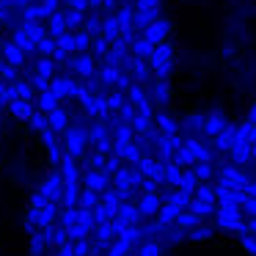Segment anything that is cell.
<instances>
[{"label":"cell","instance_id":"obj_1","mask_svg":"<svg viewBox=\"0 0 256 256\" xmlns=\"http://www.w3.org/2000/svg\"><path fill=\"white\" fill-rule=\"evenodd\" d=\"M86 138H88V130H83V127L66 130V138H64V144H66V154L78 157L80 152L86 149Z\"/></svg>","mask_w":256,"mask_h":256},{"label":"cell","instance_id":"obj_2","mask_svg":"<svg viewBox=\"0 0 256 256\" xmlns=\"http://www.w3.org/2000/svg\"><path fill=\"white\" fill-rule=\"evenodd\" d=\"M108 182H110V174H105V171H88L86 174V184H88L91 190H96V193H105Z\"/></svg>","mask_w":256,"mask_h":256},{"label":"cell","instance_id":"obj_3","mask_svg":"<svg viewBox=\"0 0 256 256\" xmlns=\"http://www.w3.org/2000/svg\"><path fill=\"white\" fill-rule=\"evenodd\" d=\"M168 61H171V50L166 44H157L154 52H152V64H154V69H160V74H166Z\"/></svg>","mask_w":256,"mask_h":256},{"label":"cell","instance_id":"obj_4","mask_svg":"<svg viewBox=\"0 0 256 256\" xmlns=\"http://www.w3.org/2000/svg\"><path fill=\"white\" fill-rule=\"evenodd\" d=\"M223 182H226V188H245L248 184V176H245L242 171H237V168H223Z\"/></svg>","mask_w":256,"mask_h":256},{"label":"cell","instance_id":"obj_5","mask_svg":"<svg viewBox=\"0 0 256 256\" xmlns=\"http://www.w3.org/2000/svg\"><path fill=\"white\" fill-rule=\"evenodd\" d=\"M166 34H168V25L162 22V20H154V22L146 25V39H149L152 44H160Z\"/></svg>","mask_w":256,"mask_h":256},{"label":"cell","instance_id":"obj_6","mask_svg":"<svg viewBox=\"0 0 256 256\" xmlns=\"http://www.w3.org/2000/svg\"><path fill=\"white\" fill-rule=\"evenodd\" d=\"M61 100H64V96L58 94V91L52 88V86H50V88H44V91H42V96H39V108H42V110H47V113H50L52 108H58V102H61Z\"/></svg>","mask_w":256,"mask_h":256},{"label":"cell","instance_id":"obj_7","mask_svg":"<svg viewBox=\"0 0 256 256\" xmlns=\"http://www.w3.org/2000/svg\"><path fill=\"white\" fill-rule=\"evenodd\" d=\"M138 210H140V215H154V212H160V198H157L154 193L144 196L140 204H138Z\"/></svg>","mask_w":256,"mask_h":256},{"label":"cell","instance_id":"obj_8","mask_svg":"<svg viewBox=\"0 0 256 256\" xmlns=\"http://www.w3.org/2000/svg\"><path fill=\"white\" fill-rule=\"evenodd\" d=\"M22 56H25V50L17 44V42H12V44L3 47V58H6L8 64H14V66H17V64H22Z\"/></svg>","mask_w":256,"mask_h":256},{"label":"cell","instance_id":"obj_9","mask_svg":"<svg viewBox=\"0 0 256 256\" xmlns=\"http://www.w3.org/2000/svg\"><path fill=\"white\" fill-rule=\"evenodd\" d=\"M47 124H50L52 130H66V110L52 108V110L47 113Z\"/></svg>","mask_w":256,"mask_h":256},{"label":"cell","instance_id":"obj_10","mask_svg":"<svg viewBox=\"0 0 256 256\" xmlns=\"http://www.w3.org/2000/svg\"><path fill=\"white\" fill-rule=\"evenodd\" d=\"M66 28H69L66 17H61V14H52V17H50V36H52V39L64 36V34H66Z\"/></svg>","mask_w":256,"mask_h":256},{"label":"cell","instance_id":"obj_11","mask_svg":"<svg viewBox=\"0 0 256 256\" xmlns=\"http://www.w3.org/2000/svg\"><path fill=\"white\" fill-rule=\"evenodd\" d=\"M212 210H215V201L190 198V212H196V215H212Z\"/></svg>","mask_w":256,"mask_h":256},{"label":"cell","instance_id":"obj_12","mask_svg":"<svg viewBox=\"0 0 256 256\" xmlns=\"http://www.w3.org/2000/svg\"><path fill=\"white\" fill-rule=\"evenodd\" d=\"M74 72H80L83 74V78H91V74H94V61H91L88 56H80V58H74Z\"/></svg>","mask_w":256,"mask_h":256},{"label":"cell","instance_id":"obj_13","mask_svg":"<svg viewBox=\"0 0 256 256\" xmlns=\"http://www.w3.org/2000/svg\"><path fill=\"white\" fill-rule=\"evenodd\" d=\"M132 50H135V58H152L154 44L149 39H140V42H132Z\"/></svg>","mask_w":256,"mask_h":256},{"label":"cell","instance_id":"obj_14","mask_svg":"<svg viewBox=\"0 0 256 256\" xmlns=\"http://www.w3.org/2000/svg\"><path fill=\"white\" fill-rule=\"evenodd\" d=\"M118 218H122L124 223H135L140 218V210L138 206H130V204H122L118 206Z\"/></svg>","mask_w":256,"mask_h":256},{"label":"cell","instance_id":"obj_15","mask_svg":"<svg viewBox=\"0 0 256 256\" xmlns=\"http://www.w3.org/2000/svg\"><path fill=\"white\" fill-rule=\"evenodd\" d=\"M184 149H188V152H190V154H193L198 162H201V160H210V152H206L204 146H198L196 140H184Z\"/></svg>","mask_w":256,"mask_h":256},{"label":"cell","instance_id":"obj_16","mask_svg":"<svg viewBox=\"0 0 256 256\" xmlns=\"http://www.w3.org/2000/svg\"><path fill=\"white\" fill-rule=\"evenodd\" d=\"M130 100H132L135 105L140 108V110H149V102H146V94H144V88H138V86H132V88H130Z\"/></svg>","mask_w":256,"mask_h":256},{"label":"cell","instance_id":"obj_17","mask_svg":"<svg viewBox=\"0 0 256 256\" xmlns=\"http://www.w3.org/2000/svg\"><path fill=\"white\" fill-rule=\"evenodd\" d=\"M149 127V110H140L138 116H132V130L135 132H144Z\"/></svg>","mask_w":256,"mask_h":256},{"label":"cell","instance_id":"obj_18","mask_svg":"<svg viewBox=\"0 0 256 256\" xmlns=\"http://www.w3.org/2000/svg\"><path fill=\"white\" fill-rule=\"evenodd\" d=\"M223 127H226V122H223V118H218V116H212V118H206V122H204V130L210 135H218Z\"/></svg>","mask_w":256,"mask_h":256},{"label":"cell","instance_id":"obj_19","mask_svg":"<svg viewBox=\"0 0 256 256\" xmlns=\"http://www.w3.org/2000/svg\"><path fill=\"white\" fill-rule=\"evenodd\" d=\"M127 250H130V242L122 237L118 242H113V248L108 250V256H127Z\"/></svg>","mask_w":256,"mask_h":256},{"label":"cell","instance_id":"obj_20","mask_svg":"<svg viewBox=\"0 0 256 256\" xmlns=\"http://www.w3.org/2000/svg\"><path fill=\"white\" fill-rule=\"evenodd\" d=\"M66 25H69V28H78V25H83V8H72V12L66 14Z\"/></svg>","mask_w":256,"mask_h":256},{"label":"cell","instance_id":"obj_21","mask_svg":"<svg viewBox=\"0 0 256 256\" xmlns=\"http://www.w3.org/2000/svg\"><path fill=\"white\" fill-rule=\"evenodd\" d=\"M176 223L184 228H193V226H198V215H196V212H190V215H176Z\"/></svg>","mask_w":256,"mask_h":256},{"label":"cell","instance_id":"obj_22","mask_svg":"<svg viewBox=\"0 0 256 256\" xmlns=\"http://www.w3.org/2000/svg\"><path fill=\"white\" fill-rule=\"evenodd\" d=\"M196 176H198V179H210V176H212L210 160H201V166H196Z\"/></svg>","mask_w":256,"mask_h":256},{"label":"cell","instance_id":"obj_23","mask_svg":"<svg viewBox=\"0 0 256 256\" xmlns=\"http://www.w3.org/2000/svg\"><path fill=\"white\" fill-rule=\"evenodd\" d=\"M80 201H83V204H80V206H88V210H94V206H96V190H86V193H83V198H80Z\"/></svg>","mask_w":256,"mask_h":256},{"label":"cell","instance_id":"obj_24","mask_svg":"<svg viewBox=\"0 0 256 256\" xmlns=\"http://www.w3.org/2000/svg\"><path fill=\"white\" fill-rule=\"evenodd\" d=\"M14 94H17L20 100H34V91H30V86H25V83L14 86Z\"/></svg>","mask_w":256,"mask_h":256},{"label":"cell","instance_id":"obj_25","mask_svg":"<svg viewBox=\"0 0 256 256\" xmlns=\"http://www.w3.org/2000/svg\"><path fill=\"white\" fill-rule=\"evenodd\" d=\"M12 110L20 113V116H34V113H30V108L25 105V102H20V100H12Z\"/></svg>","mask_w":256,"mask_h":256},{"label":"cell","instance_id":"obj_26","mask_svg":"<svg viewBox=\"0 0 256 256\" xmlns=\"http://www.w3.org/2000/svg\"><path fill=\"white\" fill-rule=\"evenodd\" d=\"M160 254V245L157 242H144L140 245V256H157Z\"/></svg>","mask_w":256,"mask_h":256},{"label":"cell","instance_id":"obj_27","mask_svg":"<svg viewBox=\"0 0 256 256\" xmlns=\"http://www.w3.org/2000/svg\"><path fill=\"white\" fill-rule=\"evenodd\" d=\"M39 74L52 78V61H39Z\"/></svg>","mask_w":256,"mask_h":256},{"label":"cell","instance_id":"obj_28","mask_svg":"<svg viewBox=\"0 0 256 256\" xmlns=\"http://www.w3.org/2000/svg\"><path fill=\"white\" fill-rule=\"evenodd\" d=\"M108 108H124V96H122V94L108 96Z\"/></svg>","mask_w":256,"mask_h":256},{"label":"cell","instance_id":"obj_29","mask_svg":"<svg viewBox=\"0 0 256 256\" xmlns=\"http://www.w3.org/2000/svg\"><path fill=\"white\" fill-rule=\"evenodd\" d=\"M88 47V34H78V50H86Z\"/></svg>","mask_w":256,"mask_h":256},{"label":"cell","instance_id":"obj_30","mask_svg":"<svg viewBox=\"0 0 256 256\" xmlns=\"http://www.w3.org/2000/svg\"><path fill=\"white\" fill-rule=\"evenodd\" d=\"M157 0H138V8H154Z\"/></svg>","mask_w":256,"mask_h":256},{"label":"cell","instance_id":"obj_31","mask_svg":"<svg viewBox=\"0 0 256 256\" xmlns=\"http://www.w3.org/2000/svg\"><path fill=\"white\" fill-rule=\"evenodd\" d=\"M242 242H245V245H248V248L256 254V240H254V237H242Z\"/></svg>","mask_w":256,"mask_h":256},{"label":"cell","instance_id":"obj_32","mask_svg":"<svg viewBox=\"0 0 256 256\" xmlns=\"http://www.w3.org/2000/svg\"><path fill=\"white\" fill-rule=\"evenodd\" d=\"M160 124H162V127H166V130H174V124H171V118H160Z\"/></svg>","mask_w":256,"mask_h":256},{"label":"cell","instance_id":"obj_33","mask_svg":"<svg viewBox=\"0 0 256 256\" xmlns=\"http://www.w3.org/2000/svg\"><path fill=\"white\" fill-rule=\"evenodd\" d=\"M250 124H256V105H254V110H250Z\"/></svg>","mask_w":256,"mask_h":256},{"label":"cell","instance_id":"obj_34","mask_svg":"<svg viewBox=\"0 0 256 256\" xmlns=\"http://www.w3.org/2000/svg\"><path fill=\"white\" fill-rule=\"evenodd\" d=\"M250 232L256 234V218H250Z\"/></svg>","mask_w":256,"mask_h":256},{"label":"cell","instance_id":"obj_35","mask_svg":"<svg viewBox=\"0 0 256 256\" xmlns=\"http://www.w3.org/2000/svg\"><path fill=\"white\" fill-rule=\"evenodd\" d=\"M0 72H3V64H0Z\"/></svg>","mask_w":256,"mask_h":256}]
</instances>
